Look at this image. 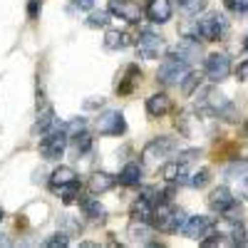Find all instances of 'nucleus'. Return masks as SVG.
Listing matches in <instances>:
<instances>
[{
  "mask_svg": "<svg viewBox=\"0 0 248 248\" xmlns=\"http://www.w3.org/2000/svg\"><path fill=\"white\" fill-rule=\"evenodd\" d=\"M209 206H211L214 211H218L226 221H233V223H236V218L241 216V206L236 203V199L231 196V191L226 189V186H218V189L211 191Z\"/></svg>",
  "mask_w": 248,
  "mask_h": 248,
  "instance_id": "obj_3",
  "label": "nucleus"
},
{
  "mask_svg": "<svg viewBox=\"0 0 248 248\" xmlns=\"http://www.w3.org/2000/svg\"><path fill=\"white\" fill-rule=\"evenodd\" d=\"M67 137H70V132H67V127H55L52 129H47L45 132V137H43V141H40V152H43V156L45 159H60L62 156V152H65V147H67Z\"/></svg>",
  "mask_w": 248,
  "mask_h": 248,
  "instance_id": "obj_4",
  "label": "nucleus"
},
{
  "mask_svg": "<svg viewBox=\"0 0 248 248\" xmlns=\"http://www.w3.org/2000/svg\"><path fill=\"white\" fill-rule=\"evenodd\" d=\"M189 75V62H186L184 57L179 55H169V57H164L161 60V65H159V72H156V79L161 82V85H179V82H184V77Z\"/></svg>",
  "mask_w": 248,
  "mask_h": 248,
  "instance_id": "obj_2",
  "label": "nucleus"
},
{
  "mask_svg": "<svg viewBox=\"0 0 248 248\" xmlns=\"http://www.w3.org/2000/svg\"><path fill=\"white\" fill-rule=\"evenodd\" d=\"M152 214H154V201H152L149 194L139 196L132 203V218L134 221H152Z\"/></svg>",
  "mask_w": 248,
  "mask_h": 248,
  "instance_id": "obj_14",
  "label": "nucleus"
},
{
  "mask_svg": "<svg viewBox=\"0 0 248 248\" xmlns=\"http://www.w3.org/2000/svg\"><path fill=\"white\" fill-rule=\"evenodd\" d=\"M201 85V75L199 72H189V75H186L184 77V85H181V92L186 94V97H191L194 94V90Z\"/></svg>",
  "mask_w": 248,
  "mask_h": 248,
  "instance_id": "obj_24",
  "label": "nucleus"
},
{
  "mask_svg": "<svg viewBox=\"0 0 248 248\" xmlns=\"http://www.w3.org/2000/svg\"><path fill=\"white\" fill-rule=\"evenodd\" d=\"M209 179H211V174H209V169H199V171H194L191 174V186H194V189H203V186L206 184H209Z\"/></svg>",
  "mask_w": 248,
  "mask_h": 248,
  "instance_id": "obj_27",
  "label": "nucleus"
},
{
  "mask_svg": "<svg viewBox=\"0 0 248 248\" xmlns=\"http://www.w3.org/2000/svg\"><path fill=\"white\" fill-rule=\"evenodd\" d=\"M243 171H248V159L246 161H233V164H229V167H226V176H241Z\"/></svg>",
  "mask_w": 248,
  "mask_h": 248,
  "instance_id": "obj_31",
  "label": "nucleus"
},
{
  "mask_svg": "<svg viewBox=\"0 0 248 248\" xmlns=\"http://www.w3.org/2000/svg\"><path fill=\"white\" fill-rule=\"evenodd\" d=\"M109 13L122 17V20H127V23H139L141 15H147L139 8V3H134V0H112V3H109Z\"/></svg>",
  "mask_w": 248,
  "mask_h": 248,
  "instance_id": "obj_10",
  "label": "nucleus"
},
{
  "mask_svg": "<svg viewBox=\"0 0 248 248\" xmlns=\"http://www.w3.org/2000/svg\"><path fill=\"white\" fill-rule=\"evenodd\" d=\"M67 243H70V241H67L65 233H57V236H52V238L45 241V248H57V246L62 248V246H67Z\"/></svg>",
  "mask_w": 248,
  "mask_h": 248,
  "instance_id": "obj_33",
  "label": "nucleus"
},
{
  "mask_svg": "<svg viewBox=\"0 0 248 248\" xmlns=\"http://www.w3.org/2000/svg\"><path fill=\"white\" fill-rule=\"evenodd\" d=\"M55 112H52V107H45L43 112H40V117H37V124H35V129L37 132H47V129H52L55 127Z\"/></svg>",
  "mask_w": 248,
  "mask_h": 248,
  "instance_id": "obj_21",
  "label": "nucleus"
},
{
  "mask_svg": "<svg viewBox=\"0 0 248 248\" xmlns=\"http://www.w3.org/2000/svg\"><path fill=\"white\" fill-rule=\"evenodd\" d=\"M77 181V171L72 167H60L52 171V179H50V186L52 189H60V186H67V184H75Z\"/></svg>",
  "mask_w": 248,
  "mask_h": 248,
  "instance_id": "obj_17",
  "label": "nucleus"
},
{
  "mask_svg": "<svg viewBox=\"0 0 248 248\" xmlns=\"http://www.w3.org/2000/svg\"><path fill=\"white\" fill-rule=\"evenodd\" d=\"M55 191H60V196H62L65 203H75V201H79V181L67 184V186H60V189H55Z\"/></svg>",
  "mask_w": 248,
  "mask_h": 248,
  "instance_id": "obj_22",
  "label": "nucleus"
},
{
  "mask_svg": "<svg viewBox=\"0 0 248 248\" xmlns=\"http://www.w3.org/2000/svg\"><path fill=\"white\" fill-rule=\"evenodd\" d=\"M75 5H79L82 10H92L94 8V0H72Z\"/></svg>",
  "mask_w": 248,
  "mask_h": 248,
  "instance_id": "obj_34",
  "label": "nucleus"
},
{
  "mask_svg": "<svg viewBox=\"0 0 248 248\" xmlns=\"http://www.w3.org/2000/svg\"><path fill=\"white\" fill-rule=\"evenodd\" d=\"M127 75H129V77L124 79V85H119V87H117V90H119V94H127V92H132V85H134L137 79H141V72H139L134 65H129V67H127Z\"/></svg>",
  "mask_w": 248,
  "mask_h": 248,
  "instance_id": "obj_25",
  "label": "nucleus"
},
{
  "mask_svg": "<svg viewBox=\"0 0 248 248\" xmlns=\"http://www.w3.org/2000/svg\"><path fill=\"white\" fill-rule=\"evenodd\" d=\"M203 75L209 77L211 82H223L226 77L231 75V60L226 57L223 52H214L206 57V65H203Z\"/></svg>",
  "mask_w": 248,
  "mask_h": 248,
  "instance_id": "obj_6",
  "label": "nucleus"
},
{
  "mask_svg": "<svg viewBox=\"0 0 248 248\" xmlns=\"http://www.w3.org/2000/svg\"><path fill=\"white\" fill-rule=\"evenodd\" d=\"M141 181V164H127L119 174V184L124 186H139Z\"/></svg>",
  "mask_w": 248,
  "mask_h": 248,
  "instance_id": "obj_18",
  "label": "nucleus"
},
{
  "mask_svg": "<svg viewBox=\"0 0 248 248\" xmlns=\"http://www.w3.org/2000/svg\"><path fill=\"white\" fill-rule=\"evenodd\" d=\"M176 147H179L176 139H171V137H156V139H152L147 147H144L141 161L149 164V167H156V164L164 161V156H169Z\"/></svg>",
  "mask_w": 248,
  "mask_h": 248,
  "instance_id": "obj_5",
  "label": "nucleus"
},
{
  "mask_svg": "<svg viewBox=\"0 0 248 248\" xmlns=\"http://www.w3.org/2000/svg\"><path fill=\"white\" fill-rule=\"evenodd\" d=\"M161 174L167 181L171 184H179V174H181V161H169V164H164L161 167Z\"/></svg>",
  "mask_w": 248,
  "mask_h": 248,
  "instance_id": "obj_23",
  "label": "nucleus"
},
{
  "mask_svg": "<svg viewBox=\"0 0 248 248\" xmlns=\"http://www.w3.org/2000/svg\"><path fill=\"white\" fill-rule=\"evenodd\" d=\"M243 196H248V176L243 179Z\"/></svg>",
  "mask_w": 248,
  "mask_h": 248,
  "instance_id": "obj_36",
  "label": "nucleus"
},
{
  "mask_svg": "<svg viewBox=\"0 0 248 248\" xmlns=\"http://www.w3.org/2000/svg\"><path fill=\"white\" fill-rule=\"evenodd\" d=\"M87 23H90L92 28H105V25L109 23V13H102V10H99V13H92Z\"/></svg>",
  "mask_w": 248,
  "mask_h": 248,
  "instance_id": "obj_30",
  "label": "nucleus"
},
{
  "mask_svg": "<svg viewBox=\"0 0 248 248\" xmlns=\"http://www.w3.org/2000/svg\"><path fill=\"white\" fill-rule=\"evenodd\" d=\"M132 43V35L129 32H119V30H109L105 35V47L109 50H119V47H127Z\"/></svg>",
  "mask_w": 248,
  "mask_h": 248,
  "instance_id": "obj_19",
  "label": "nucleus"
},
{
  "mask_svg": "<svg viewBox=\"0 0 248 248\" xmlns=\"http://www.w3.org/2000/svg\"><path fill=\"white\" fill-rule=\"evenodd\" d=\"M179 8L186 15H199L206 8V0H179Z\"/></svg>",
  "mask_w": 248,
  "mask_h": 248,
  "instance_id": "obj_26",
  "label": "nucleus"
},
{
  "mask_svg": "<svg viewBox=\"0 0 248 248\" xmlns=\"http://www.w3.org/2000/svg\"><path fill=\"white\" fill-rule=\"evenodd\" d=\"M223 20H221V15H216V13H211V15H206V17H201L199 23H196V37L201 35L206 43H216V40H221V35H223Z\"/></svg>",
  "mask_w": 248,
  "mask_h": 248,
  "instance_id": "obj_8",
  "label": "nucleus"
},
{
  "mask_svg": "<svg viewBox=\"0 0 248 248\" xmlns=\"http://www.w3.org/2000/svg\"><path fill=\"white\" fill-rule=\"evenodd\" d=\"M184 221H186L184 211H181V209H174V206H171L167 199H161V201L154 206L152 223L156 226L159 231H167V233H171V231H179L181 226H184Z\"/></svg>",
  "mask_w": 248,
  "mask_h": 248,
  "instance_id": "obj_1",
  "label": "nucleus"
},
{
  "mask_svg": "<svg viewBox=\"0 0 248 248\" xmlns=\"http://www.w3.org/2000/svg\"><path fill=\"white\" fill-rule=\"evenodd\" d=\"M114 184H117V179L112 176V174H107V171H94L92 176H90V184H87V189L97 196V194H105V191H112L114 189Z\"/></svg>",
  "mask_w": 248,
  "mask_h": 248,
  "instance_id": "obj_13",
  "label": "nucleus"
},
{
  "mask_svg": "<svg viewBox=\"0 0 248 248\" xmlns=\"http://www.w3.org/2000/svg\"><path fill=\"white\" fill-rule=\"evenodd\" d=\"M226 8L231 13H246L248 10V0H226Z\"/></svg>",
  "mask_w": 248,
  "mask_h": 248,
  "instance_id": "obj_32",
  "label": "nucleus"
},
{
  "mask_svg": "<svg viewBox=\"0 0 248 248\" xmlns=\"http://www.w3.org/2000/svg\"><path fill=\"white\" fill-rule=\"evenodd\" d=\"M246 50H248V37H246Z\"/></svg>",
  "mask_w": 248,
  "mask_h": 248,
  "instance_id": "obj_38",
  "label": "nucleus"
},
{
  "mask_svg": "<svg viewBox=\"0 0 248 248\" xmlns=\"http://www.w3.org/2000/svg\"><path fill=\"white\" fill-rule=\"evenodd\" d=\"M181 233L186 238H203V236H209L211 233L209 216H191V218H186L184 226H181Z\"/></svg>",
  "mask_w": 248,
  "mask_h": 248,
  "instance_id": "obj_11",
  "label": "nucleus"
},
{
  "mask_svg": "<svg viewBox=\"0 0 248 248\" xmlns=\"http://www.w3.org/2000/svg\"><path fill=\"white\" fill-rule=\"evenodd\" d=\"M238 77L248 82V60H246V62H241V65H238Z\"/></svg>",
  "mask_w": 248,
  "mask_h": 248,
  "instance_id": "obj_35",
  "label": "nucleus"
},
{
  "mask_svg": "<svg viewBox=\"0 0 248 248\" xmlns=\"http://www.w3.org/2000/svg\"><path fill=\"white\" fill-rule=\"evenodd\" d=\"M0 221H3V209H0Z\"/></svg>",
  "mask_w": 248,
  "mask_h": 248,
  "instance_id": "obj_37",
  "label": "nucleus"
},
{
  "mask_svg": "<svg viewBox=\"0 0 248 248\" xmlns=\"http://www.w3.org/2000/svg\"><path fill=\"white\" fill-rule=\"evenodd\" d=\"M90 147H92V137H90L87 132H82V134L75 137V149H77V154H85Z\"/></svg>",
  "mask_w": 248,
  "mask_h": 248,
  "instance_id": "obj_28",
  "label": "nucleus"
},
{
  "mask_svg": "<svg viewBox=\"0 0 248 248\" xmlns=\"http://www.w3.org/2000/svg\"><path fill=\"white\" fill-rule=\"evenodd\" d=\"M137 50H139V55H141L144 60H156V57H164V50H167V45H164V40H161L156 32L147 30V32L139 35Z\"/></svg>",
  "mask_w": 248,
  "mask_h": 248,
  "instance_id": "obj_7",
  "label": "nucleus"
},
{
  "mask_svg": "<svg viewBox=\"0 0 248 248\" xmlns=\"http://www.w3.org/2000/svg\"><path fill=\"white\" fill-rule=\"evenodd\" d=\"M97 129L99 134H107V137H119L124 134V129H127V122H124V114L122 112H105V114H99L97 119Z\"/></svg>",
  "mask_w": 248,
  "mask_h": 248,
  "instance_id": "obj_9",
  "label": "nucleus"
},
{
  "mask_svg": "<svg viewBox=\"0 0 248 248\" xmlns=\"http://www.w3.org/2000/svg\"><path fill=\"white\" fill-rule=\"evenodd\" d=\"M144 223H147V221H139V226H137V223H132V226H129V233H132V238H134V241H147L149 229H147Z\"/></svg>",
  "mask_w": 248,
  "mask_h": 248,
  "instance_id": "obj_29",
  "label": "nucleus"
},
{
  "mask_svg": "<svg viewBox=\"0 0 248 248\" xmlns=\"http://www.w3.org/2000/svg\"><path fill=\"white\" fill-rule=\"evenodd\" d=\"M144 13H147V17L152 20V23L161 25L171 17V3L169 0H149V5L144 8Z\"/></svg>",
  "mask_w": 248,
  "mask_h": 248,
  "instance_id": "obj_12",
  "label": "nucleus"
},
{
  "mask_svg": "<svg viewBox=\"0 0 248 248\" xmlns=\"http://www.w3.org/2000/svg\"><path fill=\"white\" fill-rule=\"evenodd\" d=\"M199 52H201V47H199V43H196L194 37H184L181 43H179V47H176V55L184 57L186 62H191L194 57H199Z\"/></svg>",
  "mask_w": 248,
  "mask_h": 248,
  "instance_id": "obj_20",
  "label": "nucleus"
},
{
  "mask_svg": "<svg viewBox=\"0 0 248 248\" xmlns=\"http://www.w3.org/2000/svg\"><path fill=\"white\" fill-rule=\"evenodd\" d=\"M79 206H82V211H85V216H90L92 221H105V206H102L97 199L92 196H85V199H79Z\"/></svg>",
  "mask_w": 248,
  "mask_h": 248,
  "instance_id": "obj_16",
  "label": "nucleus"
},
{
  "mask_svg": "<svg viewBox=\"0 0 248 248\" xmlns=\"http://www.w3.org/2000/svg\"><path fill=\"white\" fill-rule=\"evenodd\" d=\"M169 109H171V102H169L167 94L156 92V94H152V97L147 99V112H149V117H164Z\"/></svg>",
  "mask_w": 248,
  "mask_h": 248,
  "instance_id": "obj_15",
  "label": "nucleus"
}]
</instances>
